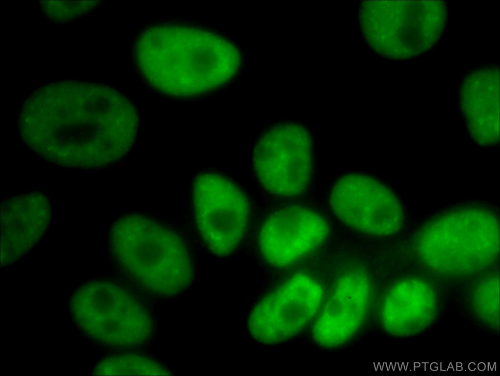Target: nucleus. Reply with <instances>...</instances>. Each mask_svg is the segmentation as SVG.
I'll list each match as a JSON object with an SVG mask.
<instances>
[{
	"mask_svg": "<svg viewBox=\"0 0 500 376\" xmlns=\"http://www.w3.org/2000/svg\"><path fill=\"white\" fill-rule=\"evenodd\" d=\"M195 216L199 232L214 255L230 254L242 239L248 225L249 205L242 191L215 174L200 177L194 191Z\"/></svg>",
	"mask_w": 500,
	"mask_h": 376,
	"instance_id": "4",
	"label": "nucleus"
},
{
	"mask_svg": "<svg viewBox=\"0 0 500 376\" xmlns=\"http://www.w3.org/2000/svg\"><path fill=\"white\" fill-rule=\"evenodd\" d=\"M326 221L306 208L291 206L271 214L258 237L260 250L266 260L275 267L294 262L325 239Z\"/></svg>",
	"mask_w": 500,
	"mask_h": 376,
	"instance_id": "7",
	"label": "nucleus"
},
{
	"mask_svg": "<svg viewBox=\"0 0 500 376\" xmlns=\"http://www.w3.org/2000/svg\"><path fill=\"white\" fill-rule=\"evenodd\" d=\"M330 203L341 221L367 234H392L402 223L401 207L395 197L366 176L349 175L340 178L332 189Z\"/></svg>",
	"mask_w": 500,
	"mask_h": 376,
	"instance_id": "6",
	"label": "nucleus"
},
{
	"mask_svg": "<svg viewBox=\"0 0 500 376\" xmlns=\"http://www.w3.org/2000/svg\"><path fill=\"white\" fill-rule=\"evenodd\" d=\"M498 227L494 217L479 210L446 215L427 226L418 244L421 258L438 265L470 266L495 258Z\"/></svg>",
	"mask_w": 500,
	"mask_h": 376,
	"instance_id": "2",
	"label": "nucleus"
},
{
	"mask_svg": "<svg viewBox=\"0 0 500 376\" xmlns=\"http://www.w3.org/2000/svg\"><path fill=\"white\" fill-rule=\"evenodd\" d=\"M323 297L320 285L296 275L265 297L250 315V334L263 344L285 341L298 333L317 312Z\"/></svg>",
	"mask_w": 500,
	"mask_h": 376,
	"instance_id": "5",
	"label": "nucleus"
},
{
	"mask_svg": "<svg viewBox=\"0 0 500 376\" xmlns=\"http://www.w3.org/2000/svg\"><path fill=\"white\" fill-rule=\"evenodd\" d=\"M310 141L305 130L292 123L275 125L257 142L253 166L262 185L283 197L300 194L306 189L311 172Z\"/></svg>",
	"mask_w": 500,
	"mask_h": 376,
	"instance_id": "3",
	"label": "nucleus"
},
{
	"mask_svg": "<svg viewBox=\"0 0 500 376\" xmlns=\"http://www.w3.org/2000/svg\"><path fill=\"white\" fill-rule=\"evenodd\" d=\"M109 248L119 267L146 287L176 291L191 279L192 263L181 238L146 216L130 214L119 218L109 233Z\"/></svg>",
	"mask_w": 500,
	"mask_h": 376,
	"instance_id": "1",
	"label": "nucleus"
},
{
	"mask_svg": "<svg viewBox=\"0 0 500 376\" xmlns=\"http://www.w3.org/2000/svg\"><path fill=\"white\" fill-rule=\"evenodd\" d=\"M14 200L2 208V256L13 259L34 246L47 228L50 210L47 201Z\"/></svg>",
	"mask_w": 500,
	"mask_h": 376,
	"instance_id": "9",
	"label": "nucleus"
},
{
	"mask_svg": "<svg viewBox=\"0 0 500 376\" xmlns=\"http://www.w3.org/2000/svg\"><path fill=\"white\" fill-rule=\"evenodd\" d=\"M369 295V281L364 272L353 270L344 274L312 328L317 343L333 348L349 340L365 318Z\"/></svg>",
	"mask_w": 500,
	"mask_h": 376,
	"instance_id": "8",
	"label": "nucleus"
}]
</instances>
